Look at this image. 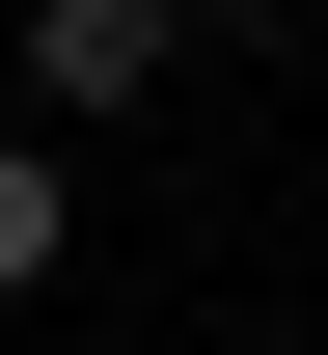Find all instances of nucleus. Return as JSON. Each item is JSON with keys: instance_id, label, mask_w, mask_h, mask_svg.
Instances as JSON below:
<instances>
[{"instance_id": "1", "label": "nucleus", "mask_w": 328, "mask_h": 355, "mask_svg": "<svg viewBox=\"0 0 328 355\" xmlns=\"http://www.w3.org/2000/svg\"><path fill=\"white\" fill-rule=\"evenodd\" d=\"M164 28H191V0H55V28H28V83H55V137H83V110H137V83H164Z\"/></svg>"}, {"instance_id": "2", "label": "nucleus", "mask_w": 328, "mask_h": 355, "mask_svg": "<svg viewBox=\"0 0 328 355\" xmlns=\"http://www.w3.org/2000/svg\"><path fill=\"white\" fill-rule=\"evenodd\" d=\"M0 301H55V137H0Z\"/></svg>"}]
</instances>
